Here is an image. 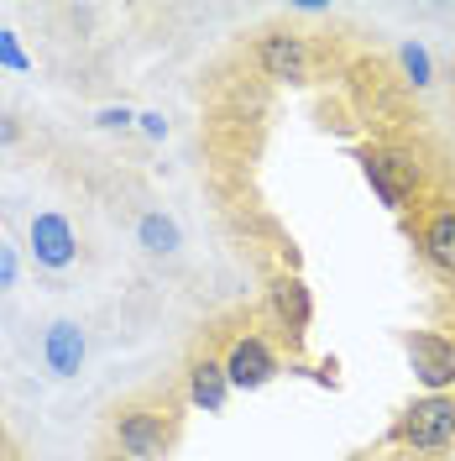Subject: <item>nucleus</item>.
Listing matches in <instances>:
<instances>
[{
	"label": "nucleus",
	"mask_w": 455,
	"mask_h": 461,
	"mask_svg": "<svg viewBox=\"0 0 455 461\" xmlns=\"http://www.w3.org/2000/svg\"><path fill=\"white\" fill-rule=\"evenodd\" d=\"M183 403L168 388H147V393H131L111 409V440L120 456L131 461H168L178 435H183Z\"/></svg>",
	"instance_id": "1"
},
{
	"label": "nucleus",
	"mask_w": 455,
	"mask_h": 461,
	"mask_svg": "<svg viewBox=\"0 0 455 461\" xmlns=\"http://www.w3.org/2000/svg\"><path fill=\"white\" fill-rule=\"evenodd\" d=\"M393 440L408 456H451L455 451V393H424V399H414L398 414Z\"/></svg>",
	"instance_id": "2"
},
{
	"label": "nucleus",
	"mask_w": 455,
	"mask_h": 461,
	"mask_svg": "<svg viewBox=\"0 0 455 461\" xmlns=\"http://www.w3.org/2000/svg\"><path fill=\"white\" fill-rule=\"evenodd\" d=\"M361 173H367L371 194L388 204L393 215H403L424 189V168L414 163V152L403 147H361Z\"/></svg>",
	"instance_id": "3"
},
{
	"label": "nucleus",
	"mask_w": 455,
	"mask_h": 461,
	"mask_svg": "<svg viewBox=\"0 0 455 461\" xmlns=\"http://www.w3.org/2000/svg\"><path fill=\"white\" fill-rule=\"evenodd\" d=\"M220 362H226V377L230 388H241V393H252V388H267L272 377L283 373V351L272 346L267 330H236L226 346H220Z\"/></svg>",
	"instance_id": "4"
},
{
	"label": "nucleus",
	"mask_w": 455,
	"mask_h": 461,
	"mask_svg": "<svg viewBox=\"0 0 455 461\" xmlns=\"http://www.w3.org/2000/svg\"><path fill=\"white\" fill-rule=\"evenodd\" d=\"M252 63L262 68V79H272V85H309L314 74V53H309V37H299V32H262L252 42Z\"/></svg>",
	"instance_id": "5"
},
{
	"label": "nucleus",
	"mask_w": 455,
	"mask_h": 461,
	"mask_svg": "<svg viewBox=\"0 0 455 461\" xmlns=\"http://www.w3.org/2000/svg\"><path fill=\"white\" fill-rule=\"evenodd\" d=\"M398 341L408 351V367H414L424 393H455V336H445V330H403Z\"/></svg>",
	"instance_id": "6"
},
{
	"label": "nucleus",
	"mask_w": 455,
	"mask_h": 461,
	"mask_svg": "<svg viewBox=\"0 0 455 461\" xmlns=\"http://www.w3.org/2000/svg\"><path fill=\"white\" fill-rule=\"evenodd\" d=\"M267 320H272L278 341H288V351L304 346L309 320H314V294L299 273H278V278H272V288H267Z\"/></svg>",
	"instance_id": "7"
},
{
	"label": "nucleus",
	"mask_w": 455,
	"mask_h": 461,
	"mask_svg": "<svg viewBox=\"0 0 455 461\" xmlns=\"http://www.w3.org/2000/svg\"><path fill=\"white\" fill-rule=\"evenodd\" d=\"M27 252H31L37 267L63 273V267L79 262V230H74L68 215H58V210H37L27 221Z\"/></svg>",
	"instance_id": "8"
},
{
	"label": "nucleus",
	"mask_w": 455,
	"mask_h": 461,
	"mask_svg": "<svg viewBox=\"0 0 455 461\" xmlns=\"http://www.w3.org/2000/svg\"><path fill=\"white\" fill-rule=\"evenodd\" d=\"M230 377H226V362H220V351L215 346H200V351H189V362H183V399L204 409V414H220L230 403Z\"/></svg>",
	"instance_id": "9"
},
{
	"label": "nucleus",
	"mask_w": 455,
	"mask_h": 461,
	"mask_svg": "<svg viewBox=\"0 0 455 461\" xmlns=\"http://www.w3.org/2000/svg\"><path fill=\"white\" fill-rule=\"evenodd\" d=\"M419 252H424L429 267H440L445 278H455V200H429L419 210Z\"/></svg>",
	"instance_id": "10"
},
{
	"label": "nucleus",
	"mask_w": 455,
	"mask_h": 461,
	"mask_svg": "<svg viewBox=\"0 0 455 461\" xmlns=\"http://www.w3.org/2000/svg\"><path fill=\"white\" fill-rule=\"evenodd\" d=\"M85 357H89V341H85V325H79V320L63 315L42 330V367L53 377H79Z\"/></svg>",
	"instance_id": "11"
},
{
	"label": "nucleus",
	"mask_w": 455,
	"mask_h": 461,
	"mask_svg": "<svg viewBox=\"0 0 455 461\" xmlns=\"http://www.w3.org/2000/svg\"><path fill=\"white\" fill-rule=\"evenodd\" d=\"M137 241H142L152 258H168V252H178V247H183V230H178V221H173V215H163V210H147L142 221H137Z\"/></svg>",
	"instance_id": "12"
},
{
	"label": "nucleus",
	"mask_w": 455,
	"mask_h": 461,
	"mask_svg": "<svg viewBox=\"0 0 455 461\" xmlns=\"http://www.w3.org/2000/svg\"><path fill=\"white\" fill-rule=\"evenodd\" d=\"M398 58H403V74H408V85H429V53L419 48V42H408Z\"/></svg>",
	"instance_id": "13"
},
{
	"label": "nucleus",
	"mask_w": 455,
	"mask_h": 461,
	"mask_svg": "<svg viewBox=\"0 0 455 461\" xmlns=\"http://www.w3.org/2000/svg\"><path fill=\"white\" fill-rule=\"evenodd\" d=\"M16 273H22V262H16V252H11V241H0V294L16 288Z\"/></svg>",
	"instance_id": "14"
},
{
	"label": "nucleus",
	"mask_w": 455,
	"mask_h": 461,
	"mask_svg": "<svg viewBox=\"0 0 455 461\" xmlns=\"http://www.w3.org/2000/svg\"><path fill=\"white\" fill-rule=\"evenodd\" d=\"M94 121H100V126H105V131H126V126H131V121H137V115L126 111V105H120V111H115V105H105V111L94 115Z\"/></svg>",
	"instance_id": "15"
},
{
	"label": "nucleus",
	"mask_w": 455,
	"mask_h": 461,
	"mask_svg": "<svg viewBox=\"0 0 455 461\" xmlns=\"http://www.w3.org/2000/svg\"><path fill=\"white\" fill-rule=\"evenodd\" d=\"M0 63H11V68H27V53L16 48V37H11L5 27H0Z\"/></svg>",
	"instance_id": "16"
},
{
	"label": "nucleus",
	"mask_w": 455,
	"mask_h": 461,
	"mask_svg": "<svg viewBox=\"0 0 455 461\" xmlns=\"http://www.w3.org/2000/svg\"><path fill=\"white\" fill-rule=\"evenodd\" d=\"M137 121H142V131H147V137H168V121H163V115H157V111L137 115Z\"/></svg>",
	"instance_id": "17"
},
{
	"label": "nucleus",
	"mask_w": 455,
	"mask_h": 461,
	"mask_svg": "<svg viewBox=\"0 0 455 461\" xmlns=\"http://www.w3.org/2000/svg\"><path fill=\"white\" fill-rule=\"evenodd\" d=\"M22 137V126H16V115H0V142H16Z\"/></svg>",
	"instance_id": "18"
},
{
	"label": "nucleus",
	"mask_w": 455,
	"mask_h": 461,
	"mask_svg": "<svg viewBox=\"0 0 455 461\" xmlns=\"http://www.w3.org/2000/svg\"><path fill=\"white\" fill-rule=\"evenodd\" d=\"M100 461H131V456H120V451H111V456H100Z\"/></svg>",
	"instance_id": "19"
}]
</instances>
